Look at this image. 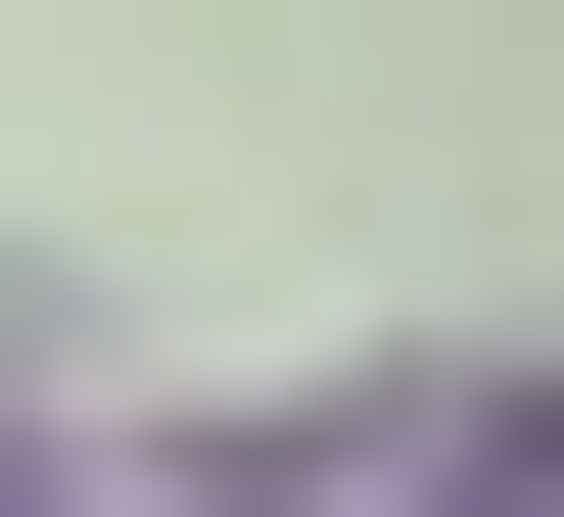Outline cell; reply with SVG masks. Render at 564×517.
I'll list each match as a JSON object with an SVG mask.
<instances>
[{"instance_id": "6da1fadb", "label": "cell", "mask_w": 564, "mask_h": 517, "mask_svg": "<svg viewBox=\"0 0 564 517\" xmlns=\"http://www.w3.org/2000/svg\"><path fill=\"white\" fill-rule=\"evenodd\" d=\"M470 517H564V423H518V471H470Z\"/></svg>"}]
</instances>
